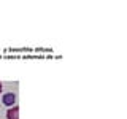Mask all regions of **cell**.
Wrapping results in <instances>:
<instances>
[{
    "label": "cell",
    "instance_id": "cell-1",
    "mask_svg": "<svg viewBox=\"0 0 127 119\" xmlns=\"http://www.w3.org/2000/svg\"><path fill=\"white\" fill-rule=\"evenodd\" d=\"M14 102H16V95L14 94H5V95H3V105L11 106Z\"/></svg>",
    "mask_w": 127,
    "mask_h": 119
},
{
    "label": "cell",
    "instance_id": "cell-2",
    "mask_svg": "<svg viewBox=\"0 0 127 119\" xmlns=\"http://www.w3.org/2000/svg\"><path fill=\"white\" fill-rule=\"evenodd\" d=\"M6 118L8 119H19V108H18V106H13V108L8 110Z\"/></svg>",
    "mask_w": 127,
    "mask_h": 119
},
{
    "label": "cell",
    "instance_id": "cell-3",
    "mask_svg": "<svg viewBox=\"0 0 127 119\" xmlns=\"http://www.w3.org/2000/svg\"><path fill=\"white\" fill-rule=\"evenodd\" d=\"M0 92H2V84H0Z\"/></svg>",
    "mask_w": 127,
    "mask_h": 119
}]
</instances>
